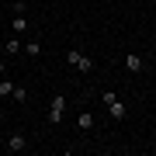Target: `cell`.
<instances>
[{
	"label": "cell",
	"mask_w": 156,
	"mask_h": 156,
	"mask_svg": "<svg viewBox=\"0 0 156 156\" xmlns=\"http://www.w3.org/2000/svg\"><path fill=\"white\" fill-rule=\"evenodd\" d=\"M4 52H7V56H14V52H21V42H17V38H7Z\"/></svg>",
	"instance_id": "cell-9"
},
{
	"label": "cell",
	"mask_w": 156,
	"mask_h": 156,
	"mask_svg": "<svg viewBox=\"0 0 156 156\" xmlns=\"http://www.w3.org/2000/svg\"><path fill=\"white\" fill-rule=\"evenodd\" d=\"M11 94H14V83L7 76H0V97H11Z\"/></svg>",
	"instance_id": "cell-8"
},
{
	"label": "cell",
	"mask_w": 156,
	"mask_h": 156,
	"mask_svg": "<svg viewBox=\"0 0 156 156\" xmlns=\"http://www.w3.org/2000/svg\"><path fill=\"white\" fill-rule=\"evenodd\" d=\"M4 73H7V62H0V76H4Z\"/></svg>",
	"instance_id": "cell-13"
},
{
	"label": "cell",
	"mask_w": 156,
	"mask_h": 156,
	"mask_svg": "<svg viewBox=\"0 0 156 156\" xmlns=\"http://www.w3.org/2000/svg\"><path fill=\"white\" fill-rule=\"evenodd\" d=\"M21 149H28L24 132H11V135H7V153H21Z\"/></svg>",
	"instance_id": "cell-4"
},
{
	"label": "cell",
	"mask_w": 156,
	"mask_h": 156,
	"mask_svg": "<svg viewBox=\"0 0 156 156\" xmlns=\"http://www.w3.org/2000/svg\"><path fill=\"white\" fill-rule=\"evenodd\" d=\"M11 11H14V14H24V11H28V4H24V0H14Z\"/></svg>",
	"instance_id": "cell-12"
},
{
	"label": "cell",
	"mask_w": 156,
	"mask_h": 156,
	"mask_svg": "<svg viewBox=\"0 0 156 156\" xmlns=\"http://www.w3.org/2000/svg\"><path fill=\"white\" fill-rule=\"evenodd\" d=\"M11 97L17 101V104H24V101H28V90H24V87H17V83H14V94H11Z\"/></svg>",
	"instance_id": "cell-10"
},
{
	"label": "cell",
	"mask_w": 156,
	"mask_h": 156,
	"mask_svg": "<svg viewBox=\"0 0 156 156\" xmlns=\"http://www.w3.org/2000/svg\"><path fill=\"white\" fill-rule=\"evenodd\" d=\"M62 111H66V97L56 94V97H52V104H49V122L59 125V122H62Z\"/></svg>",
	"instance_id": "cell-3"
},
{
	"label": "cell",
	"mask_w": 156,
	"mask_h": 156,
	"mask_svg": "<svg viewBox=\"0 0 156 156\" xmlns=\"http://www.w3.org/2000/svg\"><path fill=\"white\" fill-rule=\"evenodd\" d=\"M28 56H31V59H38V56H42V42H35V38L28 42Z\"/></svg>",
	"instance_id": "cell-11"
},
{
	"label": "cell",
	"mask_w": 156,
	"mask_h": 156,
	"mask_svg": "<svg viewBox=\"0 0 156 156\" xmlns=\"http://www.w3.org/2000/svg\"><path fill=\"white\" fill-rule=\"evenodd\" d=\"M66 62H69L73 69H80V73H90V69H94V62H90L87 56H80L76 49H69V52H66Z\"/></svg>",
	"instance_id": "cell-2"
},
{
	"label": "cell",
	"mask_w": 156,
	"mask_h": 156,
	"mask_svg": "<svg viewBox=\"0 0 156 156\" xmlns=\"http://www.w3.org/2000/svg\"><path fill=\"white\" fill-rule=\"evenodd\" d=\"M76 128H80V132H90V128H94V115H90V111H80L76 115Z\"/></svg>",
	"instance_id": "cell-6"
},
{
	"label": "cell",
	"mask_w": 156,
	"mask_h": 156,
	"mask_svg": "<svg viewBox=\"0 0 156 156\" xmlns=\"http://www.w3.org/2000/svg\"><path fill=\"white\" fill-rule=\"evenodd\" d=\"M11 28H14V35H24V31H28V17H24V14H14Z\"/></svg>",
	"instance_id": "cell-7"
},
{
	"label": "cell",
	"mask_w": 156,
	"mask_h": 156,
	"mask_svg": "<svg viewBox=\"0 0 156 156\" xmlns=\"http://www.w3.org/2000/svg\"><path fill=\"white\" fill-rule=\"evenodd\" d=\"M101 101H104V108L111 111V118H115V122H122V118H125V104L118 101V94H115V90H104V94H101Z\"/></svg>",
	"instance_id": "cell-1"
},
{
	"label": "cell",
	"mask_w": 156,
	"mask_h": 156,
	"mask_svg": "<svg viewBox=\"0 0 156 156\" xmlns=\"http://www.w3.org/2000/svg\"><path fill=\"white\" fill-rule=\"evenodd\" d=\"M125 69H128V73H142V69H146V62L135 56V52H128V56H125Z\"/></svg>",
	"instance_id": "cell-5"
}]
</instances>
